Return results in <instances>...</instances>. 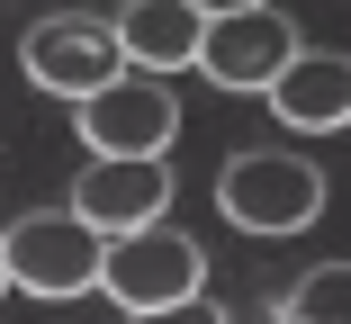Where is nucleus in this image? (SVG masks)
I'll return each instance as SVG.
<instances>
[{
	"label": "nucleus",
	"instance_id": "nucleus-1",
	"mask_svg": "<svg viewBox=\"0 0 351 324\" xmlns=\"http://www.w3.org/2000/svg\"><path fill=\"white\" fill-rule=\"evenodd\" d=\"M217 208L243 234H306L324 216V171L306 153H289V145H252V153H234L217 171Z\"/></svg>",
	"mask_w": 351,
	"mask_h": 324
},
{
	"label": "nucleus",
	"instance_id": "nucleus-2",
	"mask_svg": "<svg viewBox=\"0 0 351 324\" xmlns=\"http://www.w3.org/2000/svg\"><path fill=\"white\" fill-rule=\"evenodd\" d=\"M99 288H108L126 315H154V306L207 297V252H198V234H180V225L162 216V225H145V234L99 243Z\"/></svg>",
	"mask_w": 351,
	"mask_h": 324
},
{
	"label": "nucleus",
	"instance_id": "nucleus-3",
	"mask_svg": "<svg viewBox=\"0 0 351 324\" xmlns=\"http://www.w3.org/2000/svg\"><path fill=\"white\" fill-rule=\"evenodd\" d=\"M19 63H27V82H36V90L73 99V108L126 73V54H117V27H108L99 10H45V18L19 36Z\"/></svg>",
	"mask_w": 351,
	"mask_h": 324
},
{
	"label": "nucleus",
	"instance_id": "nucleus-4",
	"mask_svg": "<svg viewBox=\"0 0 351 324\" xmlns=\"http://www.w3.org/2000/svg\"><path fill=\"white\" fill-rule=\"evenodd\" d=\"M73 126H82L90 162H162L171 136H180V99L162 82H145V73H117L108 90H90L73 108Z\"/></svg>",
	"mask_w": 351,
	"mask_h": 324
},
{
	"label": "nucleus",
	"instance_id": "nucleus-5",
	"mask_svg": "<svg viewBox=\"0 0 351 324\" xmlns=\"http://www.w3.org/2000/svg\"><path fill=\"white\" fill-rule=\"evenodd\" d=\"M0 271L27 297H82V288H99V234L73 208H36L0 234Z\"/></svg>",
	"mask_w": 351,
	"mask_h": 324
},
{
	"label": "nucleus",
	"instance_id": "nucleus-6",
	"mask_svg": "<svg viewBox=\"0 0 351 324\" xmlns=\"http://www.w3.org/2000/svg\"><path fill=\"white\" fill-rule=\"evenodd\" d=\"M289 54H298V18L289 10H234V18L198 27V63L189 73H207L217 90H270Z\"/></svg>",
	"mask_w": 351,
	"mask_h": 324
},
{
	"label": "nucleus",
	"instance_id": "nucleus-7",
	"mask_svg": "<svg viewBox=\"0 0 351 324\" xmlns=\"http://www.w3.org/2000/svg\"><path fill=\"white\" fill-rule=\"evenodd\" d=\"M73 216H82L99 243L145 234V225L171 216V171H162V162H90V171L73 180Z\"/></svg>",
	"mask_w": 351,
	"mask_h": 324
},
{
	"label": "nucleus",
	"instance_id": "nucleus-8",
	"mask_svg": "<svg viewBox=\"0 0 351 324\" xmlns=\"http://www.w3.org/2000/svg\"><path fill=\"white\" fill-rule=\"evenodd\" d=\"M108 27H117L126 73L162 82V73H189V63H198V27H207V18L189 10V0H126Z\"/></svg>",
	"mask_w": 351,
	"mask_h": 324
},
{
	"label": "nucleus",
	"instance_id": "nucleus-9",
	"mask_svg": "<svg viewBox=\"0 0 351 324\" xmlns=\"http://www.w3.org/2000/svg\"><path fill=\"white\" fill-rule=\"evenodd\" d=\"M261 99L279 108V126H298V136H333V126H351V63H342V54H306V45H298Z\"/></svg>",
	"mask_w": 351,
	"mask_h": 324
},
{
	"label": "nucleus",
	"instance_id": "nucleus-10",
	"mask_svg": "<svg viewBox=\"0 0 351 324\" xmlns=\"http://www.w3.org/2000/svg\"><path fill=\"white\" fill-rule=\"evenodd\" d=\"M279 324H351V271H342V262H315V271L289 288Z\"/></svg>",
	"mask_w": 351,
	"mask_h": 324
},
{
	"label": "nucleus",
	"instance_id": "nucleus-11",
	"mask_svg": "<svg viewBox=\"0 0 351 324\" xmlns=\"http://www.w3.org/2000/svg\"><path fill=\"white\" fill-rule=\"evenodd\" d=\"M126 324H226L217 297H180V306H154V315H126Z\"/></svg>",
	"mask_w": 351,
	"mask_h": 324
},
{
	"label": "nucleus",
	"instance_id": "nucleus-12",
	"mask_svg": "<svg viewBox=\"0 0 351 324\" xmlns=\"http://www.w3.org/2000/svg\"><path fill=\"white\" fill-rule=\"evenodd\" d=\"M198 18H234V10H270V0H189Z\"/></svg>",
	"mask_w": 351,
	"mask_h": 324
},
{
	"label": "nucleus",
	"instance_id": "nucleus-13",
	"mask_svg": "<svg viewBox=\"0 0 351 324\" xmlns=\"http://www.w3.org/2000/svg\"><path fill=\"white\" fill-rule=\"evenodd\" d=\"M0 297H10V271H0Z\"/></svg>",
	"mask_w": 351,
	"mask_h": 324
}]
</instances>
